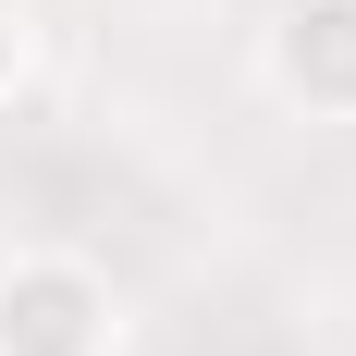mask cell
I'll use <instances>...</instances> for the list:
<instances>
[{"mask_svg": "<svg viewBox=\"0 0 356 356\" xmlns=\"http://www.w3.org/2000/svg\"><path fill=\"white\" fill-rule=\"evenodd\" d=\"M13 74H25V13L0 0V86H13Z\"/></svg>", "mask_w": 356, "mask_h": 356, "instance_id": "3", "label": "cell"}, {"mask_svg": "<svg viewBox=\"0 0 356 356\" xmlns=\"http://www.w3.org/2000/svg\"><path fill=\"white\" fill-rule=\"evenodd\" d=\"M270 74H283V99L356 123V0H295L270 25Z\"/></svg>", "mask_w": 356, "mask_h": 356, "instance_id": "2", "label": "cell"}, {"mask_svg": "<svg viewBox=\"0 0 356 356\" xmlns=\"http://www.w3.org/2000/svg\"><path fill=\"white\" fill-rule=\"evenodd\" d=\"M111 344H123L111 270H86L74 246L0 258V356H111Z\"/></svg>", "mask_w": 356, "mask_h": 356, "instance_id": "1", "label": "cell"}]
</instances>
